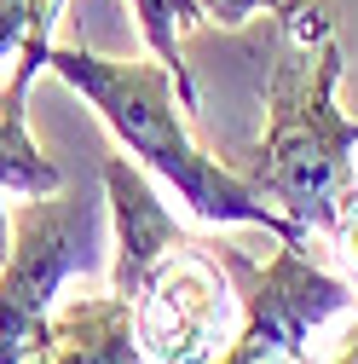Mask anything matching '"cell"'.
Returning a JSON list of instances; mask_svg holds the SVG:
<instances>
[{"label": "cell", "mask_w": 358, "mask_h": 364, "mask_svg": "<svg viewBox=\"0 0 358 364\" xmlns=\"http://www.w3.org/2000/svg\"><path fill=\"white\" fill-rule=\"evenodd\" d=\"M324 364H358V312H352V330L335 341V353H330Z\"/></svg>", "instance_id": "7c38bea8"}, {"label": "cell", "mask_w": 358, "mask_h": 364, "mask_svg": "<svg viewBox=\"0 0 358 364\" xmlns=\"http://www.w3.org/2000/svg\"><path fill=\"white\" fill-rule=\"evenodd\" d=\"M12 249V208H6V191H0V260Z\"/></svg>", "instance_id": "4fadbf2b"}, {"label": "cell", "mask_w": 358, "mask_h": 364, "mask_svg": "<svg viewBox=\"0 0 358 364\" xmlns=\"http://www.w3.org/2000/svg\"><path fill=\"white\" fill-rule=\"evenodd\" d=\"M197 6V18L202 23H219V29H243L249 18H260V12H278L283 0H191Z\"/></svg>", "instance_id": "30bf717a"}, {"label": "cell", "mask_w": 358, "mask_h": 364, "mask_svg": "<svg viewBox=\"0 0 358 364\" xmlns=\"http://www.w3.org/2000/svg\"><path fill=\"white\" fill-rule=\"evenodd\" d=\"M40 70H47V53H18L12 75L0 81V191H12V197L64 191V168L29 133V87Z\"/></svg>", "instance_id": "ba28073f"}, {"label": "cell", "mask_w": 358, "mask_h": 364, "mask_svg": "<svg viewBox=\"0 0 358 364\" xmlns=\"http://www.w3.org/2000/svg\"><path fill=\"white\" fill-rule=\"evenodd\" d=\"M133 336L151 364H214L243 324V295L219 249L185 237L168 249L127 295Z\"/></svg>", "instance_id": "5b68a950"}, {"label": "cell", "mask_w": 358, "mask_h": 364, "mask_svg": "<svg viewBox=\"0 0 358 364\" xmlns=\"http://www.w3.org/2000/svg\"><path fill=\"white\" fill-rule=\"evenodd\" d=\"M47 70L70 93H81L87 110L116 133V145L145 173H156L197 220H208V225H260L278 243H306L312 237L260 186H249L243 168H226L219 156H208L197 145L191 105L179 99V81H173L168 64L110 58V53H93V47H58L53 41Z\"/></svg>", "instance_id": "7a4b0ae2"}, {"label": "cell", "mask_w": 358, "mask_h": 364, "mask_svg": "<svg viewBox=\"0 0 358 364\" xmlns=\"http://www.w3.org/2000/svg\"><path fill=\"white\" fill-rule=\"evenodd\" d=\"M219 260L243 295V324L214 364H312V341L358 312V284L318 266L306 243H278L266 260L219 243Z\"/></svg>", "instance_id": "3957f363"}, {"label": "cell", "mask_w": 358, "mask_h": 364, "mask_svg": "<svg viewBox=\"0 0 358 364\" xmlns=\"http://www.w3.org/2000/svg\"><path fill=\"white\" fill-rule=\"evenodd\" d=\"M341 29L312 0L278 6V53L266 81V133L243 156L249 186H260L300 232H324L358 186V116L335 105Z\"/></svg>", "instance_id": "6da1fadb"}, {"label": "cell", "mask_w": 358, "mask_h": 364, "mask_svg": "<svg viewBox=\"0 0 358 364\" xmlns=\"http://www.w3.org/2000/svg\"><path fill=\"white\" fill-rule=\"evenodd\" d=\"M99 260V208L70 191L29 197L12 214V249L0 260V364H23L47 330L58 289Z\"/></svg>", "instance_id": "277c9868"}, {"label": "cell", "mask_w": 358, "mask_h": 364, "mask_svg": "<svg viewBox=\"0 0 358 364\" xmlns=\"http://www.w3.org/2000/svg\"><path fill=\"white\" fill-rule=\"evenodd\" d=\"M104 208H110V289L127 301L133 289H139V278L168 255L185 243V232H179V220L168 214V203L156 197L151 173L133 162L127 151L121 156H104Z\"/></svg>", "instance_id": "8992f818"}, {"label": "cell", "mask_w": 358, "mask_h": 364, "mask_svg": "<svg viewBox=\"0 0 358 364\" xmlns=\"http://www.w3.org/2000/svg\"><path fill=\"white\" fill-rule=\"evenodd\" d=\"M330 237H335V249L347 255V266H358V186H352V197L341 203V214H335V225H330Z\"/></svg>", "instance_id": "8fae6325"}, {"label": "cell", "mask_w": 358, "mask_h": 364, "mask_svg": "<svg viewBox=\"0 0 358 364\" xmlns=\"http://www.w3.org/2000/svg\"><path fill=\"white\" fill-rule=\"evenodd\" d=\"M29 6H35L40 18H47V23H58V12H64V0H29Z\"/></svg>", "instance_id": "5bb4252c"}, {"label": "cell", "mask_w": 358, "mask_h": 364, "mask_svg": "<svg viewBox=\"0 0 358 364\" xmlns=\"http://www.w3.org/2000/svg\"><path fill=\"white\" fill-rule=\"evenodd\" d=\"M23 364H151V358L133 336V306L116 289H104L58 301Z\"/></svg>", "instance_id": "52a82bcc"}, {"label": "cell", "mask_w": 358, "mask_h": 364, "mask_svg": "<svg viewBox=\"0 0 358 364\" xmlns=\"http://www.w3.org/2000/svg\"><path fill=\"white\" fill-rule=\"evenodd\" d=\"M127 6H133V23H139L145 53H151L156 64H168V70H173L179 99L197 110L191 70H185V58H179V41H185V29H197V23H202V18H197V6H191V0H127Z\"/></svg>", "instance_id": "9c48e42d"}]
</instances>
